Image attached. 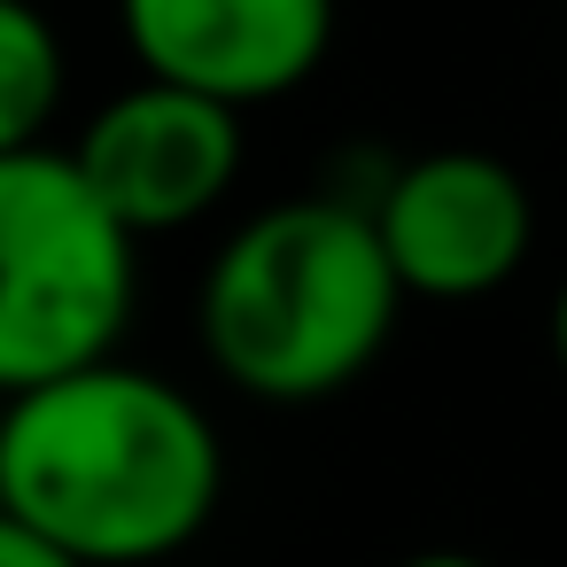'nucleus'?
Listing matches in <instances>:
<instances>
[{
    "label": "nucleus",
    "mask_w": 567,
    "mask_h": 567,
    "mask_svg": "<svg viewBox=\"0 0 567 567\" xmlns=\"http://www.w3.org/2000/svg\"><path fill=\"white\" fill-rule=\"evenodd\" d=\"M141 79L187 86L218 110L296 94L334 48V0H117Z\"/></svg>",
    "instance_id": "6"
},
{
    "label": "nucleus",
    "mask_w": 567,
    "mask_h": 567,
    "mask_svg": "<svg viewBox=\"0 0 567 567\" xmlns=\"http://www.w3.org/2000/svg\"><path fill=\"white\" fill-rule=\"evenodd\" d=\"M396 567H489L482 551H412V559H396Z\"/></svg>",
    "instance_id": "9"
},
{
    "label": "nucleus",
    "mask_w": 567,
    "mask_h": 567,
    "mask_svg": "<svg viewBox=\"0 0 567 567\" xmlns=\"http://www.w3.org/2000/svg\"><path fill=\"white\" fill-rule=\"evenodd\" d=\"M0 567H79V559H71V551H55L40 528H24V520L0 513Z\"/></svg>",
    "instance_id": "8"
},
{
    "label": "nucleus",
    "mask_w": 567,
    "mask_h": 567,
    "mask_svg": "<svg viewBox=\"0 0 567 567\" xmlns=\"http://www.w3.org/2000/svg\"><path fill=\"white\" fill-rule=\"evenodd\" d=\"M396 280L350 195H296L226 234L203 272L195 327L210 365L257 404H319L350 389L396 334Z\"/></svg>",
    "instance_id": "2"
},
{
    "label": "nucleus",
    "mask_w": 567,
    "mask_h": 567,
    "mask_svg": "<svg viewBox=\"0 0 567 567\" xmlns=\"http://www.w3.org/2000/svg\"><path fill=\"white\" fill-rule=\"evenodd\" d=\"M551 365L567 373V280H559V296H551Z\"/></svg>",
    "instance_id": "10"
},
{
    "label": "nucleus",
    "mask_w": 567,
    "mask_h": 567,
    "mask_svg": "<svg viewBox=\"0 0 567 567\" xmlns=\"http://www.w3.org/2000/svg\"><path fill=\"white\" fill-rule=\"evenodd\" d=\"M226 489V443L187 389L141 365H79L0 412V513L79 567L187 551Z\"/></svg>",
    "instance_id": "1"
},
{
    "label": "nucleus",
    "mask_w": 567,
    "mask_h": 567,
    "mask_svg": "<svg viewBox=\"0 0 567 567\" xmlns=\"http://www.w3.org/2000/svg\"><path fill=\"white\" fill-rule=\"evenodd\" d=\"M63 110V40L32 0H0V156L40 148Z\"/></svg>",
    "instance_id": "7"
},
{
    "label": "nucleus",
    "mask_w": 567,
    "mask_h": 567,
    "mask_svg": "<svg viewBox=\"0 0 567 567\" xmlns=\"http://www.w3.org/2000/svg\"><path fill=\"white\" fill-rule=\"evenodd\" d=\"M365 226L381 241V265L396 296L427 303H474L497 296L536 241L528 179L489 148H427L396 164L365 195Z\"/></svg>",
    "instance_id": "4"
},
{
    "label": "nucleus",
    "mask_w": 567,
    "mask_h": 567,
    "mask_svg": "<svg viewBox=\"0 0 567 567\" xmlns=\"http://www.w3.org/2000/svg\"><path fill=\"white\" fill-rule=\"evenodd\" d=\"M71 172L86 179V195L110 210V226L125 241H148V234H179L195 218H210L234 179H241V117L187 94V86H164V79H141L125 94H110L79 148H63Z\"/></svg>",
    "instance_id": "5"
},
{
    "label": "nucleus",
    "mask_w": 567,
    "mask_h": 567,
    "mask_svg": "<svg viewBox=\"0 0 567 567\" xmlns=\"http://www.w3.org/2000/svg\"><path fill=\"white\" fill-rule=\"evenodd\" d=\"M141 241L110 226L63 148L0 156V396L117 358Z\"/></svg>",
    "instance_id": "3"
}]
</instances>
